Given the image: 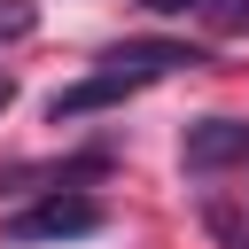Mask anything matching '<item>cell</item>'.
<instances>
[{"label":"cell","mask_w":249,"mask_h":249,"mask_svg":"<svg viewBox=\"0 0 249 249\" xmlns=\"http://www.w3.org/2000/svg\"><path fill=\"white\" fill-rule=\"evenodd\" d=\"M195 62H202V47H187V39H117V47H101L93 86H101L109 101H124V93H140V86H156V78L195 70Z\"/></svg>","instance_id":"cell-1"},{"label":"cell","mask_w":249,"mask_h":249,"mask_svg":"<svg viewBox=\"0 0 249 249\" xmlns=\"http://www.w3.org/2000/svg\"><path fill=\"white\" fill-rule=\"evenodd\" d=\"M86 233H101V202L93 195H47V202H23V210H8L0 218V241H16V249H31V241H86Z\"/></svg>","instance_id":"cell-2"},{"label":"cell","mask_w":249,"mask_h":249,"mask_svg":"<svg viewBox=\"0 0 249 249\" xmlns=\"http://www.w3.org/2000/svg\"><path fill=\"white\" fill-rule=\"evenodd\" d=\"M179 163H187L195 179L249 163V124H241V117H202V124H187V140H179Z\"/></svg>","instance_id":"cell-3"},{"label":"cell","mask_w":249,"mask_h":249,"mask_svg":"<svg viewBox=\"0 0 249 249\" xmlns=\"http://www.w3.org/2000/svg\"><path fill=\"white\" fill-rule=\"evenodd\" d=\"M31 31H39V8L31 0H0V47L8 39H31Z\"/></svg>","instance_id":"cell-4"},{"label":"cell","mask_w":249,"mask_h":249,"mask_svg":"<svg viewBox=\"0 0 249 249\" xmlns=\"http://www.w3.org/2000/svg\"><path fill=\"white\" fill-rule=\"evenodd\" d=\"M148 16H187V8H202V0H140Z\"/></svg>","instance_id":"cell-5"},{"label":"cell","mask_w":249,"mask_h":249,"mask_svg":"<svg viewBox=\"0 0 249 249\" xmlns=\"http://www.w3.org/2000/svg\"><path fill=\"white\" fill-rule=\"evenodd\" d=\"M8 101H16V86H8V78H0V109H8Z\"/></svg>","instance_id":"cell-6"},{"label":"cell","mask_w":249,"mask_h":249,"mask_svg":"<svg viewBox=\"0 0 249 249\" xmlns=\"http://www.w3.org/2000/svg\"><path fill=\"white\" fill-rule=\"evenodd\" d=\"M241 23H249V16H241Z\"/></svg>","instance_id":"cell-7"}]
</instances>
